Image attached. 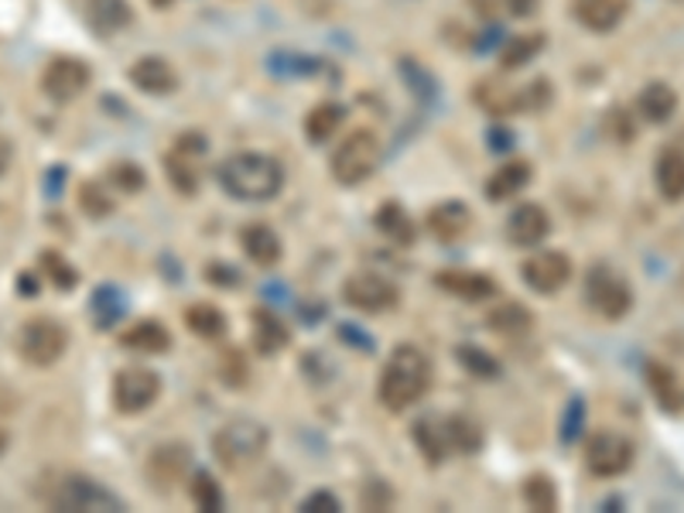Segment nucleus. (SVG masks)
Segmentation results:
<instances>
[{"label":"nucleus","mask_w":684,"mask_h":513,"mask_svg":"<svg viewBox=\"0 0 684 513\" xmlns=\"http://www.w3.org/2000/svg\"><path fill=\"white\" fill-rule=\"evenodd\" d=\"M548 233H551V216H548V209L537 202L517 205L507 220V237L517 247H537Z\"/></svg>","instance_id":"obj_16"},{"label":"nucleus","mask_w":684,"mask_h":513,"mask_svg":"<svg viewBox=\"0 0 684 513\" xmlns=\"http://www.w3.org/2000/svg\"><path fill=\"white\" fill-rule=\"evenodd\" d=\"M121 346L130 349V353H169V346H172V333L164 329L161 322H134L127 325V329L121 333Z\"/></svg>","instance_id":"obj_22"},{"label":"nucleus","mask_w":684,"mask_h":513,"mask_svg":"<svg viewBox=\"0 0 684 513\" xmlns=\"http://www.w3.org/2000/svg\"><path fill=\"white\" fill-rule=\"evenodd\" d=\"M79 209L89 220H107L113 213V196L107 192L103 182H83L79 185Z\"/></svg>","instance_id":"obj_33"},{"label":"nucleus","mask_w":684,"mask_h":513,"mask_svg":"<svg viewBox=\"0 0 684 513\" xmlns=\"http://www.w3.org/2000/svg\"><path fill=\"white\" fill-rule=\"evenodd\" d=\"M585 465L599 479H617L633 465V441L617 431H599L585 446Z\"/></svg>","instance_id":"obj_11"},{"label":"nucleus","mask_w":684,"mask_h":513,"mask_svg":"<svg viewBox=\"0 0 684 513\" xmlns=\"http://www.w3.org/2000/svg\"><path fill=\"white\" fill-rule=\"evenodd\" d=\"M585 298H588V305H593V312L602 315V318H609V322L626 318L630 309H633V291H630V285L623 281L617 271H609V267H596L593 274H588Z\"/></svg>","instance_id":"obj_7"},{"label":"nucleus","mask_w":684,"mask_h":513,"mask_svg":"<svg viewBox=\"0 0 684 513\" xmlns=\"http://www.w3.org/2000/svg\"><path fill=\"white\" fill-rule=\"evenodd\" d=\"M531 178H534V168L527 165V161L510 158L507 165H500L497 172L489 175V182H486V196H489V199H497V202H507V199H513L517 192H524L527 185H531Z\"/></svg>","instance_id":"obj_21"},{"label":"nucleus","mask_w":684,"mask_h":513,"mask_svg":"<svg viewBox=\"0 0 684 513\" xmlns=\"http://www.w3.org/2000/svg\"><path fill=\"white\" fill-rule=\"evenodd\" d=\"M175 0H151V8H172Z\"/></svg>","instance_id":"obj_49"},{"label":"nucleus","mask_w":684,"mask_h":513,"mask_svg":"<svg viewBox=\"0 0 684 513\" xmlns=\"http://www.w3.org/2000/svg\"><path fill=\"white\" fill-rule=\"evenodd\" d=\"M4 449H8V435H4V428H0V455H4Z\"/></svg>","instance_id":"obj_50"},{"label":"nucleus","mask_w":684,"mask_h":513,"mask_svg":"<svg viewBox=\"0 0 684 513\" xmlns=\"http://www.w3.org/2000/svg\"><path fill=\"white\" fill-rule=\"evenodd\" d=\"M107 182L113 185V189H121V192L134 196V192L145 189L148 175H145V168H137L134 161H113L110 172H107Z\"/></svg>","instance_id":"obj_37"},{"label":"nucleus","mask_w":684,"mask_h":513,"mask_svg":"<svg viewBox=\"0 0 684 513\" xmlns=\"http://www.w3.org/2000/svg\"><path fill=\"white\" fill-rule=\"evenodd\" d=\"M414 441H418V449L428 455V462H442L448 452V438H445V425L438 428L435 422H418L414 425Z\"/></svg>","instance_id":"obj_35"},{"label":"nucleus","mask_w":684,"mask_h":513,"mask_svg":"<svg viewBox=\"0 0 684 513\" xmlns=\"http://www.w3.org/2000/svg\"><path fill=\"white\" fill-rule=\"evenodd\" d=\"M376 229H381L387 240L400 243V247L414 243V220L405 213V205H397V202H384L381 205V213H376Z\"/></svg>","instance_id":"obj_27"},{"label":"nucleus","mask_w":684,"mask_h":513,"mask_svg":"<svg viewBox=\"0 0 684 513\" xmlns=\"http://www.w3.org/2000/svg\"><path fill=\"white\" fill-rule=\"evenodd\" d=\"M86 14H89V25L103 35H113L130 25L127 0H86Z\"/></svg>","instance_id":"obj_26"},{"label":"nucleus","mask_w":684,"mask_h":513,"mask_svg":"<svg viewBox=\"0 0 684 513\" xmlns=\"http://www.w3.org/2000/svg\"><path fill=\"white\" fill-rule=\"evenodd\" d=\"M524 285L537 295H555L572 281V256L561 250H540L521 267Z\"/></svg>","instance_id":"obj_13"},{"label":"nucleus","mask_w":684,"mask_h":513,"mask_svg":"<svg viewBox=\"0 0 684 513\" xmlns=\"http://www.w3.org/2000/svg\"><path fill=\"white\" fill-rule=\"evenodd\" d=\"M69 349V333L59 318L35 315L17 333V356L28 366H55Z\"/></svg>","instance_id":"obj_5"},{"label":"nucleus","mask_w":684,"mask_h":513,"mask_svg":"<svg viewBox=\"0 0 684 513\" xmlns=\"http://www.w3.org/2000/svg\"><path fill=\"white\" fill-rule=\"evenodd\" d=\"M630 11V0H572V14L582 28L606 35L612 28L623 25V17Z\"/></svg>","instance_id":"obj_17"},{"label":"nucleus","mask_w":684,"mask_h":513,"mask_svg":"<svg viewBox=\"0 0 684 513\" xmlns=\"http://www.w3.org/2000/svg\"><path fill=\"white\" fill-rule=\"evenodd\" d=\"M188 470H192V449L182 446V441H164V446H158L145 465L148 473V483L158 489V493H172V489L188 476Z\"/></svg>","instance_id":"obj_14"},{"label":"nucleus","mask_w":684,"mask_h":513,"mask_svg":"<svg viewBox=\"0 0 684 513\" xmlns=\"http://www.w3.org/2000/svg\"><path fill=\"white\" fill-rule=\"evenodd\" d=\"M540 49H545V35H521V38H513L507 49H503V55H500V62H503V68H521V65H527L534 55H540Z\"/></svg>","instance_id":"obj_36"},{"label":"nucleus","mask_w":684,"mask_h":513,"mask_svg":"<svg viewBox=\"0 0 684 513\" xmlns=\"http://www.w3.org/2000/svg\"><path fill=\"white\" fill-rule=\"evenodd\" d=\"M636 110H641L647 124H668L677 113V92L668 83H650L636 97Z\"/></svg>","instance_id":"obj_24"},{"label":"nucleus","mask_w":684,"mask_h":513,"mask_svg":"<svg viewBox=\"0 0 684 513\" xmlns=\"http://www.w3.org/2000/svg\"><path fill=\"white\" fill-rule=\"evenodd\" d=\"M124 312V301L116 295V288H100L92 295V322L100 325V329H110V325L121 318Z\"/></svg>","instance_id":"obj_39"},{"label":"nucleus","mask_w":684,"mask_h":513,"mask_svg":"<svg viewBox=\"0 0 684 513\" xmlns=\"http://www.w3.org/2000/svg\"><path fill=\"white\" fill-rule=\"evenodd\" d=\"M240 243H244V253L250 256V261L261 264V267L281 264V253H285V247H281V237H277V233L268 223H250V226H244Z\"/></svg>","instance_id":"obj_20"},{"label":"nucleus","mask_w":684,"mask_h":513,"mask_svg":"<svg viewBox=\"0 0 684 513\" xmlns=\"http://www.w3.org/2000/svg\"><path fill=\"white\" fill-rule=\"evenodd\" d=\"M21 295H25V298L38 295V288H35V281H32V277H28V274H25V277H21Z\"/></svg>","instance_id":"obj_48"},{"label":"nucleus","mask_w":684,"mask_h":513,"mask_svg":"<svg viewBox=\"0 0 684 513\" xmlns=\"http://www.w3.org/2000/svg\"><path fill=\"white\" fill-rule=\"evenodd\" d=\"M473 8L483 14V17H497L503 11V0H473Z\"/></svg>","instance_id":"obj_47"},{"label":"nucleus","mask_w":684,"mask_h":513,"mask_svg":"<svg viewBox=\"0 0 684 513\" xmlns=\"http://www.w3.org/2000/svg\"><path fill=\"white\" fill-rule=\"evenodd\" d=\"M301 510H339V500L333 493H325V489H319V493H312L301 503Z\"/></svg>","instance_id":"obj_44"},{"label":"nucleus","mask_w":684,"mask_h":513,"mask_svg":"<svg viewBox=\"0 0 684 513\" xmlns=\"http://www.w3.org/2000/svg\"><path fill=\"white\" fill-rule=\"evenodd\" d=\"M223 384L229 387H244L247 384V363L240 353H226L223 356Z\"/></svg>","instance_id":"obj_42"},{"label":"nucleus","mask_w":684,"mask_h":513,"mask_svg":"<svg viewBox=\"0 0 684 513\" xmlns=\"http://www.w3.org/2000/svg\"><path fill=\"white\" fill-rule=\"evenodd\" d=\"M654 182L657 192L668 202H681L684 199V151L681 148H664L654 165Z\"/></svg>","instance_id":"obj_23"},{"label":"nucleus","mask_w":684,"mask_h":513,"mask_svg":"<svg viewBox=\"0 0 684 513\" xmlns=\"http://www.w3.org/2000/svg\"><path fill=\"white\" fill-rule=\"evenodd\" d=\"M432 387V363L418 346H400L381 373V401L387 411H408Z\"/></svg>","instance_id":"obj_2"},{"label":"nucleus","mask_w":684,"mask_h":513,"mask_svg":"<svg viewBox=\"0 0 684 513\" xmlns=\"http://www.w3.org/2000/svg\"><path fill=\"white\" fill-rule=\"evenodd\" d=\"M445 438H448V449L469 455V452H476L483 446V428L473 422V417L452 414V417H445Z\"/></svg>","instance_id":"obj_30"},{"label":"nucleus","mask_w":684,"mask_h":513,"mask_svg":"<svg viewBox=\"0 0 684 513\" xmlns=\"http://www.w3.org/2000/svg\"><path fill=\"white\" fill-rule=\"evenodd\" d=\"M220 185L240 202H268L281 192L285 185V168L277 165V158L257 154V151H240L226 158L220 165Z\"/></svg>","instance_id":"obj_1"},{"label":"nucleus","mask_w":684,"mask_h":513,"mask_svg":"<svg viewBox=\"0 0 684 513\" xmlns=\"http://www.w3.org/2000/svg\"><path fill=\"white\" fill-rule=\"evenodd\" d=\"M531 325H534V315L524 305H517V301H507V305L489 312V329L500 336H524Z\"/></svg>","instance_id":"obj_31"},{"label":"nucleus","mask_w":684,"mask_h":513,"mask_svg":"<svg viewBox=\"0 0 684 513\" xmlns=\"http://www.w3.org/2000/svg\"><path fill=\"white\" fill-rule=\"evenodd\" d=\"M185 325L206 342H216V339L226 336V315L216 305H209V301H196V305H188L185 309Z\"/></svg>","instance_id":"obj_25"},{"label":"nucleus","mask_w":684,"mask_h":513,"mask_svg":"<svg viewBox=\"0 0 684 513\" xmlns=\"http://www.w3.org/2000/svg\"><path fill=\"white\" fill-rule=\"evenodd\" d=\"M192 503H196L199 510H209V513L223 510V493H220V483L212 479L209 473H199V476L192 479Z\"/></svg>","instance_id":"obj_40"},{"label":"nucleus","mask_w":684,"mask_h":513,"mask_svg":"<svg viewBox=\"0 0 684 513\" xmlns=\"http://www.w3.org/2000/svg\"><path fill=\"white\" fill-rule=\"evenodd\" d=\"M206 137L199 134H182L172 145L169 158H164V172H169L172 185L182 196H196L199 178H202V161H206Z\"/></svg>","instance_id":"obj_9"},{"label":"nucleus","mask_w":684,"mask_h":513,"mask_svg":"<svg viewBox=\"0 0 684 513\" xmlns=\"http://www.w3.org/2000/svg\"><path fill=\"white\" fill-rule=\"evenodd\" d=\"M253 346L261 349L264 356H274L277 349H285L288 346L285 322L271 312H253Z\"/></svg>","instance_id":"obj_29"},{"label":"nucleus","mask_w":684,"mask_h":513,"mask_svg":"<svg viewBox=\"0 0 684 513\" xmlns=\"http://www.w3.org/2000/svg\"><path fill=\"white\" fill-rule=\"evenodd\" d=\"M89 65L76 55H55L41 73V92L52 103H73L89 89Z\"/></svg>","instance_id":"obj_10"},{"label":"nucleus","mask_w":684,"mask_h":513,"mask_svg":"<svg viewBox=\"0 0 684 513\" xmlns=\"http://www.w3.org/2000/svg\"><path fill=\"white\" fill-rule=\"evenodd\" d=\"M647 380L657 393V401L664 411H677V390H674V373L660 363H647Z\"/></svg>","instance_id":"obj_38"},{"label":"nucleus","mask_w":684,"mask_h":513,"mask_svg":"<svg viewBox=\"0 0 684 513\" xmlns=\"http://www.w3.org/2000/svg\"><path fill=\"white\" fill-rule=\"evenodd\" d=\"M524 503L537 513H555L558 510V486L551 483V476L534 473L524 479Z\"/></svg>","instance_id":"obj_32"},{"label":"nucleus","mask_w":684,"mask_h":513,"mask_svg":"<svg viewBox=\"0 0 684 513\" xmlns=\"http://www.w3.org/2000/svg\"><path fill=\"white\" fill-rule=\"evenodd\" d=\"M127 79L140 89L148 92V97H169V92L178 89V73L172 62H164L161 55H145L137 59L130 68H127Z\"/></svg>","instance_id":"obj_15"},{"label":"nucleus","mask_w":684,"mask_h":513,"mask_svg":"<svg viewBox=\"0 0 684 513\" xmlns=\"http://www.w3.org/2000/svg\"><path fill=\"white\" fill-rule=\"evenodd\" d=\"M459 363H462L469 373H473V377H497V373H500L497 360L486 356V353H480L476 346H459Z\"/></svg>","instance_id":"obj_41"},{"label":"nucleus","mask_w":684,"mask_h":513,"mask_svg":"<svg viewBox=\"0 0 684 513\" xmlns=\"http://www.w3.org/2000/svg\"><path fill=\"white\" fill-rule=\"evenodd\" d=\"M11 161H14V145L8 141V137H0V178L8 175L11 168Z\"/></svg>","instance_id":"obj_46"},{"label":"nucleus","mask_w":684,"mask_h":513,"mask_svg":"<svg viewBox=\"0 0 684 513\" xmlns=\"http://www.w3.org/2000/svg\"><path fill=\"white\" fill-rule=\"evenodd\" d=\"M381 165V137L373 130H352L333 154V175L339 185H360Z\"/></svg>","instance_id":"obj_6"},{"label":"nucleus","mask_w":684,"mask_h":513,"mask_svg":"<svg viewBox=\"0 0 684 513\" xmlns=\"http://www.w3.org/2000/svg\"><path fill=\"white\" fill-rule=\"evenodd\" d=\"M161 398V377L148 366H127L113 377V408L121 414H140Z\"/></svg>","instance_id":"obj_8"},{"label":"nucleus","mask_w":684,"mask_h":513,"mask_svg":"<svg viewBox=\"0 0 684 513\" xmlns=\"http://www.w3.org/2000/svg\"><path fill=\"white\" fill-rule=\"evenodd\" d=\"M41 500L52 510H73V513H89V510H107L116 513L124 510V500L113 497L107 486L89 479L83 473H59L55 483L41 486Z\"/></svg>","instance_id":"obj_4"},{"label":"nucleus","mask_w":684,"mask_h":513,"mask_svg":"<svg viewBox=\"0 0 684 513\" xmlns=\"http://www.w3.org/2000/svg\"><path fill=\"white\" fill-rule=\"evenodd\" d=\"M38 271L49 277V281L59 288V291H69V288H76L79 285V274L65 264V256L59 253V250H41V256H38Z\"/></svg>","instance_id":"obj_34"},{"label":"nucleus","mask_w":684,"mask_h":513,"mask_svg":"<svg viewBox=\"0 0 684 513\" xmlns=\"http://www.w3.org/2000/svg\"><path fill=\"white\" fill-rule=\"evenodd\" d=\"M346 121L343 107L336 103H319L309 116H304V137H309L312 145H325L328 137H333Z\"/></svg>","instance_id":"obj_28"},{"label":"nucleus","mask_w":684,"mask_h":513,"mask_svg":"<svg viewBox=\"0 0 684 513\" xmlns=\"http://www.w3.org/2000/svg\"><path fill=\"white\" fill-rule=\"evenodd\" d=\"M540 0H503V11H510L513 17H531L537 11Z\"/></svg>","instance_id":"obj_45"},{"label":"nucleus","mask_w":684,"mask_h":513,"mask_svg":"<svg viewBox=\"0 0 684 513\" xmlns=\"http://www.w3.org/2000/svg\"><path fill=\"white\" fill-rule=\"evenodd\" d=\"M424 226H428V233L435 240L448 243V240H459L469 233V226H473V213H469V205L452 199V202H438L432 205L428 220H424Z\"/></svg>","instance_id":"obj_18"},{"label":"nucleus","mask_w":684,"mask_h":513,"mask_svg":"<svg viewBox=\"0 0 684 513\" xmlns=\"http://www.w3.org/2000/svg\"><path fill=\"white\" fill-rule=\"evenodd\" d=\"M633 134H636V127H633V121L623 113V110H612L609 113V137H617V141H633Z\"/></svg>","instance_id":"obj_43"},{"label":"nucleus","mask_w":684,"mask_h":513,"mask_svg":"<svg viewBox=\"0 0 684 513\" xmlns=\"http://www.w3.org/2000/svg\"><path fill=\"white\" fill-rule=\"evenodd\" d=\"M435 285L462 301H486L497 295V281L480 271H442L435 277Z\"/></svg>","instance_id":"obj_19"},{"label":"nucleus","mask_w":684,"mask_h":513,"mask_svg":"<svg viewBox=\"0 0 684 513\" xmlns=\"http://www.w3.org/2000/svg\"><path fill=\"white\" fill-rule=\"evenodd\" d=\"M268 441L271 435L261 422H253V417H233V422H226L216 431V438H212V455H216L223 470L240 473L268 452Z\"/></svg>","instance_id":"obj_3"},{"label":"nucleus","mask_w":684,"mask_h":513,"mask_svg":"<svg viewBox=\"0 0 684 513\" xmlns=\"http://www.w3.org/2000/svg\"><path fill=\"white\" fill-rule=\"evenodd\" d=\"M343 298L346 305H352L357 312H387L397 305V288L387 281V277L381 274H370V271H360V274H349L346 285H343Z\"/></svg>","instance_id":"obj_12"}]
</instances>
